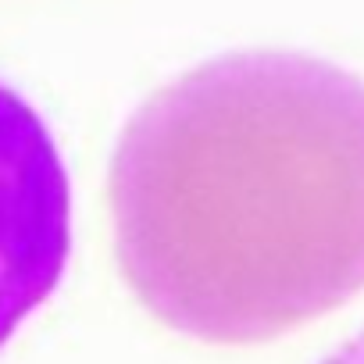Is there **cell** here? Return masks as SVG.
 Masks as SVG:
<instances>
[{
  "label": "cell",
  "mask_w": 364,
  "mask_h": 364,
  "mask_svg": "<svg viewBox=\"0 0 364 364\" xmlns=\"http://www.w3.org/2000/svg\"><path fill=\"white\" fill-rule=\"evenodd\" d=\"M118 268L204 343H268L364 293V82L240 50L161 86L111 161Z\"/></svg>",
  "instance_id": "6da1fadb"
},
{
  "label": "cell",
  "mask_w": 364,
  "mask_h": 364,
  "mask_svg": "<svg viewBox=\"0 0 364 364\" xmlns=\"http://www.w3.org/2000/svg\"><path fill=\"white\" fill-rule=\"evenodd\" d=\"M72 182L40 111L0 82V350L65 279Z\"/></svg>",
  "instance_id": "7a4b0ae2"
},
{
  "label": "cell",
  "mask_w": 364,
  "mask_h": 364,
  "mask_svg": "<svg viewBox=\"0 0 364 364\" xmlns=\"http://www.w3.org/2000/svg\"><path fill=\"white\" fill-rule=\"evenodd\" d=\"M318 364H364V328L353 339H346L339 350H332L325 360H318Z\"/></svg>",
  "instance_id": "3957f363"
}]
</instances>
